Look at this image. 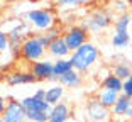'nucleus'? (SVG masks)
<instances>
[{"mask_svg": "<svg viewBox=\"0 0 132 122\" xmlns=\"http://www.w3.org/2000/svg\"><path fill=\"white\" fill-rule=\"evenodd\" d=\"M70 61L73 64V68L76 71H80L81 75L92 71L100 61V49L95 43L88 41L81 47H78L76 51H73L70 54Z\"/></svg>", "mask_w": 132, "mask_h": 122, "instance_id": "f257e3e1", "label": "nucleus"}, {"mask_svg": "<svg viewBox=\"0 0 132 122\" xmlns=\"http://www.w3.org/2000/svg\"><path fill=\"white\" fill-rule=\"evenodd\" d=\"M113 15L112 12L107 9H95L83 19L81 26L90 32V34H98V32H105L107 29L113 27Z\"/></svg>", "mask_w": 132, "mask_h": 122, "instance_id": "f03ea898", "label": "nucleus"}, {"mask_svg": "<svg viewBox=\"0 0 132 122\" xmlns=\"http://www.w3.org/2000/svg\"><path fill=\"white\" fill-rule=\"evenodd\" d=\"M47 47L44 46V43L41 41L39 34H31L29 37L24 39V43L20 44V53L19 58L26 63L32 64L36 61H41V59L46 58Z\"/></svg>", "mask_w": 132, "mask_h": 122, "instance_id": "7ed1b4c3", "label": "nucleus"}, {"mask_svg": "<svg viewBox=\"0 0 132 122\" xmlns=\"http://www.w3.org/2000/svg\"><path fill=\"white\" fill-rule=\"evenodd\" d=\"M24 20L36 32H46L47 29L56 26V15L51 9H31L24 14Z\"/></svg>", "mask_w": 132, "mask_h": 122, "instance_id": "20e7f679", "label": "nucleus"}, {"mask_svg": "<svg viewBox=\"0 0 132 122\" xmlns=\"http://www.w3.org/2000/svg\"><path fill=\"white\" fill-rule=\"evenodd\" d=\"M9 34V41H10V54L12 58H19V53H20V44L24 43L26 37L32 34V27L29 26L26 20H19L17 24H14L10 29L7 31Z\"/></svg>", "mask_w": 132, "mask_h": 122, "instance_id": "39448f33", "label": "nucleus"}, {"mask_svg": "<svg viewBox=\"0 0 132 122\" xmlns=\"http://www.w3.org/2000/svg\"><path fill=\"white\" fill-rule=\"evenodd\" d=\"M63 37H64L66 44L70 47V51H76L78 47H81L85 43H88V37H90V32L83 27L81 24H71L68 29H64L63 32Z\"/></svg>", "mask_w": 132, "mask_h": 122, "instance_id": "423d86ee", "label": "nucleus"}, {"mask_svg": "<svg viewBox=\"0 0 132 122\" xmlns=\"http://www.w3.org/2000/svg\"><path fill=\"white\" fill-rule=\"evenodd\" d=\"M112 117L110 109L102 105V102L95 97V99H88L85 103V119L86 122H109Z\"/></svg>", "mask_w": 132, "mask_h": 122, "instance_id": "0eeeda50", "label": "nucleus"}, {"mask_svg": "<svg viewBox=\"0 0 132 122\" xmlns=\"http://www.w3.org/2000/svg\"><path fill=\"white\" fill-rule=\"evenodd\" d=\"M2 119H4V122H29L26 107L22 105L20 100H15V99L7 100V107H5Z\"/></svg>", "mask_w": 132, "mask_h": 122, "instance_id": "6e6552de", "label": "nucleus"}, {"mask_svg": "<svg viewBox=\"0 0 132 122\" xmlns=\"http://www.w3.org/2000/svg\"><path fill=\"white\" fill-rule=\"evenodd\" d=\"M5 83L9 87H20V85H34V83H37V80L31 70H15L7 73Z\"/></svg>", "mask_w": 132, "mask_h": 122, "instance_id": "1a4fd4ad", "label": "nucleus"}, {"mask_svg": "<svg viewBox=\"0 0 132 122\" xmlns=\"http://www.w3.org/2000/svg\"><path fill=\"white\" fill-rule=\"evenodd\" d=\"M53 64H54V59H41V61H36L31 64L29 70L32 71V75L36 76L37 82H49L51 76H53Z\"/></svg>", "mask_w": 132, "mask_h": 122, "instance_id": "9d476101", "label": "nucleus"}, {"mask_svg": "<svg viewBox=\"0 0 132 122\" xmlns=\"http://www.w3.org/2000/svg\"><path fill=\"white\" fill-rule=\"evenodd\" d=\"M71 117V107L66 102H59L51 107L49 120L47 122H68Z\"/></svg>", "mask_w": 132, "mask_h": 122, "instance_id": "9b49d317", "label": "nucleus"}, {"mask_svg": "<svg viewBox=\"0 0 132 122\" xmlns=\"http://www.w3.org/2000/svg\"><path fill=\"white\" fill-rule=\"evenodd\" d=\"M47 53H49V56H53L54 59L70 58V54H71L70 47H68V44H66V41H64V37H63V36H59L58 39H54L53 43L49 44Z\"/></svg>", "mask_w": 132, "mask_h": 122, "instance_id": "f8f14e48", "label": "nucleus"}, {"mask_svg": "<svg viewBox=\"0 0 132 122\" xmlns=\"http://www.w3.org/2000/svg\"><path fill=\"white\" fill-rule=\"evenodd\" d=\"M20 102H22V105L26 107V110H41V112H47V114L51 112V107H53L44 99H37V97H34V95L24 97V99H20Z\"/></svg>", "mask_w": 132, "mask_h": 122, "instance_id": "ddd939ff", "label": "nucleus"}, {"mask_svg": "<svg viewBox=\"0 0 132 122\" xmlns=\"http://www.w3.org/2000/svg\"><path fill=\"white\" fill-rule=\"evenodd\" d=\"M64 93H66V87H63L61 83H53L51 87L46 88V102L49 103V105H56V103L63 102V99H64Z\"/></svg>", "mask_w": 132, "mask_h": 122, "instance_id": "4468645a", "label": "nucleus"}, {"mask_svg": "<svg viewBox=\"0 0 132 122\" xmlns=\"http://www.w3.org/2000/svg\"><path fill=\"white\" fill-rule=\"evenodd\" d=\"M70 70H73V64H71L70 58H61V59H54V64H53V76H51L49 82L58 83L59 78L63 75H66Z\"/></svg>", "mask_w": 132, "mask_h": 122, "instance_id": "2eb2a0df", "label": "nucleus"}, {"mask_svg": "<svg viewBox=\"0 0 132 122\" xmlns=\"http://www.w3.org/2000/svg\"><path fill=\"white\" fill-rule=\"evenodd\" d=\"M59 83L66 88H80L83 85V75L73 68V70H70L66 75H63L59 78Z\"/></svg>", "mask_w": 132, "mask_h": 122, "instance_id": "dca6fc26", "label": "nucleus"}, {"mask_svg": "<svg viewBox=\"0 0 132 122\" xmlns=\"http://www.w3.org/2000/svg\"><path fill=\"white\" fill-rule=\"evenodd\" d=\"M100 88H107V90H113V92H117V93H122V90H124V80H120L119 76H115L112 71H110L105 78H102Z\"/></svg>", "mask_w": 132, "mask_h": 122, "instance_id": "f3484780", "label": "nucleus"}, {"mask_svg": "<svg viewBox=\"0 0 132 122\" xmlns=\"http://www.w3.org/2000/svg\"><path fill=\"white\" fill-rule=\"evenodd\" d=\"M129 102H130V99H129L127 95L120 93L119 100L115 102V105L110 109L112 117L113 119H125V115H127V109H129Z\"/></svg>", "mask_w": 132, "mask_h": 122, "instance_id": "a211bd4d", "label": "nucleus"}, {"mask_svg": "<svg viewBox=\"0 0 132 122\" xmlns=\"http://www.w3.org/2000/svg\"><path fill=\"white\" fill-rule=\"evenodd\" d=\"M119 97H120V93H117V92L113 90H107V88H100L97 93V99L102 102V105L107 107V109H112L113 105H115V102L119 100Z\"/></svg>", "mask_w": 132, "mask_h": 122, "instance_id": "6ab92c4d", "label": "nucleus"}, {"mask_svg": "<svg viewBox=\"0 0 132 122\" xmlns=\"http://www.w3.org/2000/svg\"><path fill=\"white\" fill-rule=\"evenodd\" d=\"M130 43H132L130 32H115L113 31L112 37H110V44H112V47H115V49H124V47H127Z\"/></svg>", "mask_w": 132, "mask_h": 122, "instance_id": "aec40b11", "label": "nucleus"}, {"mask_svg": "<svg viewBox=\"0 0 132 122\" xmlns=\"http://www.w3.org/2000/svg\"><path fill=\"white\" fill-rule=\"evenodd\" d=\"M132 24V15L129 12H124V14H119L113 20V31L115 32H129Z\"/></svg>", "mask_w": 132, "mask_h": 122, "instance_id": "412c9836", "label": "nucleus"}, {"mask_svg": "<svg viewBox=\"0 0 132 122\" xmlns=\"http://www.w3.org/2000/svg\"><path fill=\"white\" fill-rule=\"evenodd\" d=\"M115 76H119L120 80H127L129 76L132 75V64L127 63V61H119V63H115L112 66V70H110Z\"/></svg>", "mask_w": 132, "mask_h": 122, "instance_id": "4be33fe9", "label": "nucleus"}, {"mask_svg": "<svg viewBox=\"0 0 132 122\" xmlns=\"http://www.w3.org/2000/svg\"><path fill=\"white\" fill-rule=\"evenodd\" d=\"M92 2L93 0H56V7L61 10H75V9H80Z\"/></svg>", "mask_w": 132, "mask_h": 122, "instance_id": "5701e85b", "label": "nucleus"}, {"mask_svg": "<svg viewBox=\"0 0 132 122\" xmlns=\"http://www.w3.org/2000/svg\"><path fill=\"white\" fill-rule=\"evenodd\" d=\"M63 32H64V31H61L58 26H54V27L47 29L46 32H39V37H41V41L44 43V46L49 47V44L53 43L54 39H58L59 36H63Z\"/></svg>", "mask_w": 132, "mask_h": 122, "instance_id": "b1692460", "label": "nucleus"}, {"mask_svg": "<svg viewBox=\"0 0 132 122\" xmlns=\"http://www.w3.org/2000/svg\"><path fill=\"white\" fill-rule=\"evenodd\" d=\"M27 112V120L29 122H47L49 120V114L41 110H26Z\"/></svg>", "mask_w": 132, "mask_h": 122, "instance_id": "393cba45", "label": "nucleus"}, {"mask_svg": "<svg viewBox=\"0 0 132 122\" xmlns=\"http://www.w3.org/2000/svg\"><path fill=\"white\" fill-rule=\"evenodd\" d=\"M0 51L9 53L10 51V41H9V34L0 29Z\"/></svg>", "mask_w": 132, "mask_h": 122, "instance_id": "a878e982", "label": "nucleus"}, {"mask_svg": "<svg viewBox=\"0 0 132 122\" xmlns=\"http://www.w3.org/2000/svg\"><path fill=\"white\" fill-rule=\"evenodd\" d=\"M122 93L127 95L129 99H132V75L127 80H124V90H122Z\"/></svg>", "mask_w": 132, "mask_h": 122, "instance_id": "bb28decb", "label": "nucleus"}, {"mask_svg": "<svg viewBox=\"0 0 132 122\" xmlns=\"http://www.w3.org/2000/svg\"><path fill=\"white\" fill-rule=\"evenodd\" d=\"M127 7H129V2H127V0H115V2H113V9H117L120 14L127 12Z\"/></svg>", "mask_w": 132, "mask_h": 122, "instance_id": "cd10ccee", "label": "nucleus"}, {"mask_svg": "<svg viewBox=\"0 0 132 122\" xmlns=\"http://www.w3.org/2000/svg\"><path fill=\"white\" fill-rule=\"evenodd\" d=\"M5 107H7V100H5V97L2 93H0V117L4 115V112H5Z\"/></svg>", "mask_w": 132, "mask_h": 122, "instance_id": "c85d7f7f", "label": "nucleus"}, {"mask_svg": "<svg viewBox=\"0 0 132 122\" xmlns=\"http://www.w3.org/2000/svg\"><path fill=\"white\" fill-rule=\"evenodd\" d=\"M32 95H34V97H37V99H46V88H41V87H39Z\"/></svg>", "mask_w": 132, "mask_h": 122, "instance_id": "c756f323", "label": "nucleus"}, {"mask_svg": "<svg viewBox=\"0 0 132 122\" xmlns=\"http://www.w3.org/2000/svg\"><path fill=\"white\" fill-rule=\"evenodd\" d=\"M125 119H132V99H130V102H129V109H127V115H125Z\"/></svg>", "mask_w": 132, "mask_h": 122, "instance_id": "7c9ffc66", "label": "nucleus"}, {"mask_svg": "<svg viewBox=\"0 0 132 122\" xmlns=\"http://www.w3.org/2000/svg\"><path fill=\"white\" fill-rule=\"evenodd\" d=\"M4 54H5L4 51H0V61H2V58H4Z\"/></svg>", "mask_w": 132, "mask_h": 122, "instance_id": "2f4dec72", "label": "nucleus"}, {"mask_svg": "<svg viewBox=\"0 0 132 122\" xmlns=\"http://www.w3.org/2000/svg\"><path fill=\"white\" fill-rule=\"evenodd\" d=\"M0 122H4V119H2V117H0Z\"/></svg>", "mask_w": 132, "mask_h": 122, "instance_id": "473e14b6", "label": "nucleus"}]
</instances>
